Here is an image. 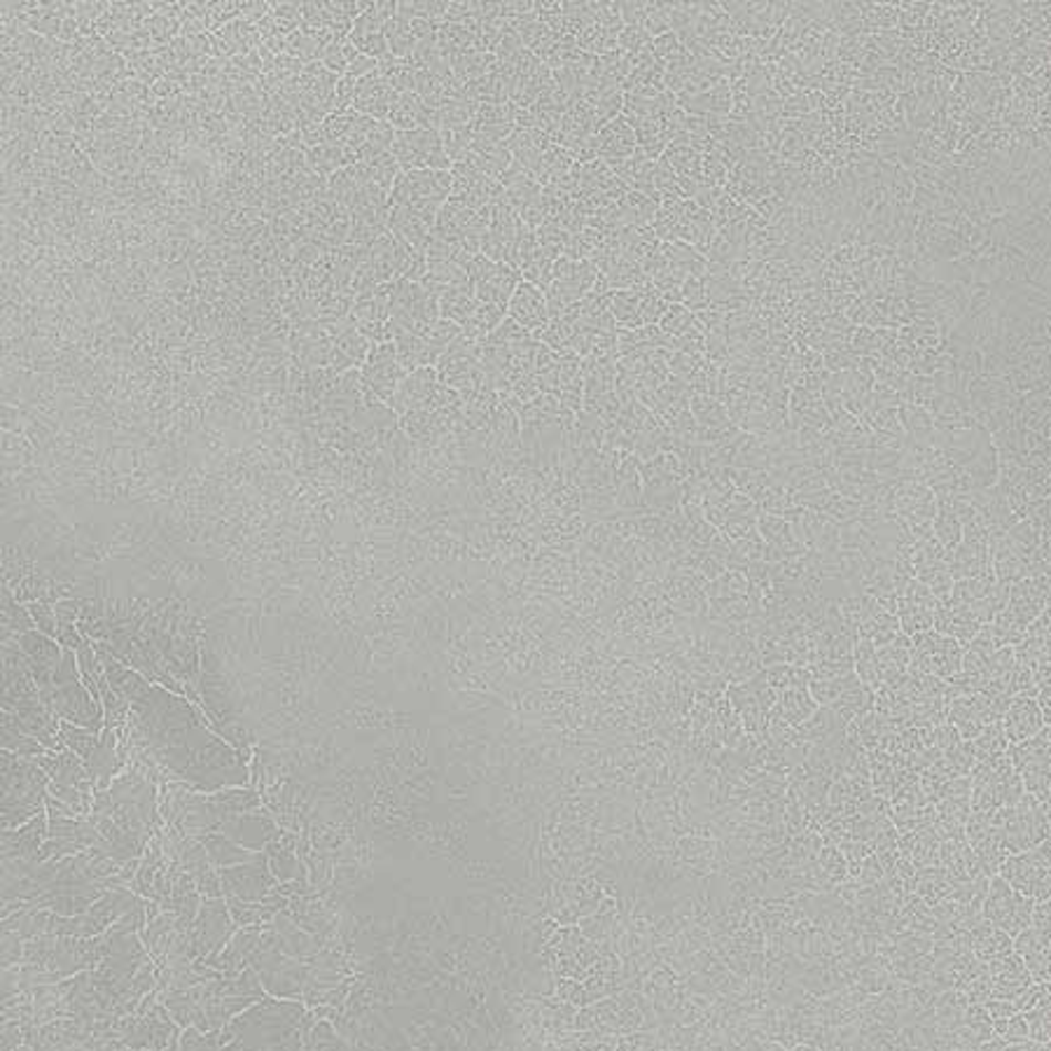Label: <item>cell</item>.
<instances>
[{
	"mask_svg": "<svg viewBox=\"0 0 1051 1051\" xmlns=\"http://www.w3.org/2000/svg\"><path fill=\"white\" fill-rule=\"evenodd\" d=\"M391 155L403 171H447L451 168L437 129L395 132Z\"/></svg>",
	"mask_w": 1051,
	"mask_h": 1051,
	"instance_id": "6da1fadb",
	"label": "cell"
},
{
	"mask_svg": "<svg viewBox=\"0 0 1051 1051\" xmlns=\"http://www.w3.org/2000/svg\"><path fill=\"white\" fill-rule=\"evenodd\" d=\"M544 300L540 298V292L529 285V283H521L517 285V292L512 294V300H510V315L514 319V323L523 325V327H535L544 321Z\"/></svg>",
	"mask_w": 1051,
	"mask_h": 1051,
	"instance_id": "3957f363",
	"label": "cell"
},
{
	"mask_svg": "<svg viewBox=\"0 0 1051 1051\" xmlns=\"http://www.w3.org/2000/svg\"><path fill=\"white\" fill-rule=\"evenodd\" d=\"M397 98L399 94L391 87V82L382 73L374 71L357 80L353 105H355V111H361L365 117L378 119V117L391 115Z\"/></svg>",
	"mask_w": 1051,
	"mask_h": 1051,
	"instance_id": "7a4b0ae2",
	"label": "cell"
}]
</instances>
